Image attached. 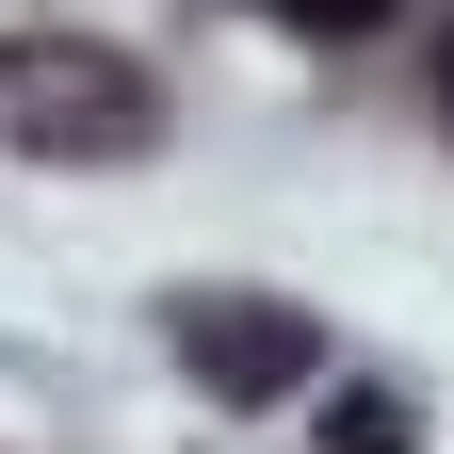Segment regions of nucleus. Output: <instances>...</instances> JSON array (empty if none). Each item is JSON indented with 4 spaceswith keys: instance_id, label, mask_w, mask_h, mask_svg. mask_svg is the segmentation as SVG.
<instances>
[{
    "instance_id": "nucleus-1",
    "label": "nucleus",
    "mask_w": 454,
    "mask_h": 454,
    "mask_svg": "<svg viewBox=\"0 0 454 454\" xmlns=\"http://www.w3.org/2000/svg\"><path fill=\"white\" fill-rule=\"evenodd\" d=\"M0 130L33 162H130L162 130V82L114 66V49H82V33H17L0 49Z\"/></svg>"
},
{
    "instance_id": "nucleus-2",
    "label": "nucleus",
    "mask_w": 454,
    "mask_h": 454,
    "mask_svg": "<svg viewBox=\"0 0 454 454\" xmlns=\"http://www.w3.org/2000/svg\"><path fill=\"white\" fill-rule=\"evenodd\" d=\"M179 357L227 389V406H260V389H309V357H325V340H309L293 309H179Z\"/></svg>"
},
{
    "instance_id": "nucleus-3",
    "label": "nucleus",
    "mask_w": 454,
    "mask_h": 454,
    "mask_svg": "<svg viewBox=\"0 0 454 454\" xmlns=\"http://www.w3.org/2000/svg\"><path fill=\"white\" fill-rule=\"evenodd\" d=\"M422 422L406 406H389V389H340V406H325V454H406Z\"/></svg>"
},
{
    "instance_id": "nucleus-4",
    "label": "nucleus",
    "mask_w": 454,
    "mask_h": 454,
    "mask_svg": "<svg viewBox=\"0 0 454 454\" xmlns=\"http://www.w3.org/2000/svg\"><path fill=\"white\" fill-rule=\"evenodd\" d=\"M276 17H293V33H373L389 0H276Z\"/></svg>"
},
{
    "instance_id": "nucleus-5",
    "label": "nucleus",
    "mask_w": 454,
    "mask_h": 454,
    "mask_svg": "<svg viewBox=\"0 0 454 454\" xmlns=\"http://www.w3.org/2000/svg\"><path fill=\"white\" fill-rule=\"evenodd\" d=\"M438 130H454V33H438Z\"/></svg>"
}]
</instances>
